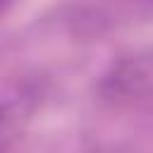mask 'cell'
<instances>
[]
</instances>
